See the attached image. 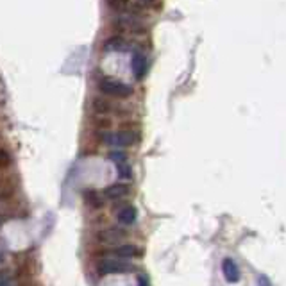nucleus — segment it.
<instances>
[{"label": "nucleus", "mask_w": 286, "mask_h": 286, "mask_svg": "<svg viewBox=\"0 0 286 286\" xmlns=\"http://www.w3.org/2000/svg\"><path fill=\"white\" fill-rule=\"evenodd\" d=\"M99 90L109 97H117V99H127L133 95V86L122 83L118 79L106 77L99 83Z\"/></svg>", "instance_id": "1"}, {"label": "nucleus", "mask_w": 286, "mask_h": 286, "mask_svg": "<svg viewBox=\"0 0 286 286\" xmlns=\"http://www.w3.org/2000/svg\"><path fill=\"white\" fill-rule=\"evenodd\" d=\"M99 272L102 276H113V274H131L133 265L129 261L117 260V258H106L99 263Z\"/></svg>", "instance_id": "2"}, {"label": "nucleus", "mask_w": 286, "mask_h": 286, "mask_svg": "<svg viewBox=\"0 0 286 286\" xmlns=\"http://www.w3.org/2000/svg\"><path fill=\"white\" fill-rule=\"evenodd\" d=\"M138 133L135 131H117V133H109L104 135V140L108 145L113 147H127V145H135L138 142Z\"/></svg>", "instance_id": "3"}, {"label": "nucleus", "mask_w": 286, "mask_h": 286, "mask_svg": "<svg viewBox=\"0 0 286 286\" xmlns=\"http://www.w3.org/2000/svg\"><path fill=\"white\" fill-rule=\"evenodd\" d=\"M127 236V231L122 227H106L97 233V240L100 243H108V245H117Z\"/></svg>", "instance_id": "4"}, {"label": "nucleus", "mask_w": 286, "mask_h": 286, "mask_svg": "<svg viewBox=\"0 0 286 286\" xmlns=\"http://www.w3.org/2000/svg\"><path fill=\"white\" fill-rule=\"evenodd\" d=\"M115 23H117L118 27H122V29L131 30V32H143V30H145V23H143L140 18H136L135 14H129V13H124L120 14V16H117L115 18Z\"/></svg>", "instance_id": "5"}, {"label": "nucleus", "mask_w": 286, "mask_h": 286, "mask_svg": "<svg viewBox=\"0 0 286 286\" xmlns=\"http://www.w3.org/2000/svg\"><path fill=\"white\" fill-rule=\"evenodd\" d=\"M222 272H224V278H226L227 283L231 285H236V283L242 279V274H240V269L236 261L231 260V258H226V260L222 261Z\"/></svg>", "instance_id": "6"}, {"label": "nucleus", "mask_w": 286, "mask_h": 286, "mask_svg": "<svg viewBox=\"0 0 286 286\" xmlns=\"http://www.w3.org/2000/svg\"><path fill=\"white\" fill-rule=\"evenodd\" d=\"M129 186L126 182H111L104 188V197L109 200H120L129 195Z\"/></svg>", "instance_id": "7"}, {"label": "nucleus", "mask_w": 286, "mask_h": 286, "mask_svg": "<svg viewBox=\"0 0 286 286\" xmlns=\"http://www.w3.org/2000/svg\"><path fill=\"white\" fill-rule=\"evenodd\" d=\"M140 254H142V251H140L136 245H133V243H122V245H118V247H115L113 251H111V256L124 261L140 256Z\"/></svg>", "instance_id": "8"}, {"label": "nucleus", "mask_w": 286, "mask_h": 286, "mask_svg": "<svg viewBox=\"0 0 286 286\" xmlns=\"http://www.w3.org/2000/svg\"><path fill=\"white\" fill-rule=\"evenodd\" d=\"M131 68H133V74L136 79H143L145 75V68H147V57L143 56L142 52H136L131 59Z\"/></svg>", "instance_id": "9"}, {"label": "nucleus", "mask_w": 286, "mask_h": 286, "mask_svg": "<svg viewBox=\"0 0 286 286\" xmlns=\"http://www.w3.org/2000/svg\"><path fill=\"white\" fill-rule=\"evenodd\" d=\"M136 217H138V211H136L135 206H126V208H122L117 215L118 222H120L122 226H131V224H135Z\"/></svg>", "instance_id": "10"}, {"label": "nucleus", "mask_w": 286, "mask_h": 286, "mask_svg": "<svg viewBox=\"0 0 286 286\" xmlns=\"http://www.w3.org/2000/svg\"><path fill=\"white\" fill-rule=\"evenodd\" d=\"M126 48H127V41L124 38H120V36H113V38H109L104 43V50H108V52H115V50L122 52V50H126Z\"/></svg>", "instance_id": "11"}, {"label": "nucleus", "mask_w": 286, "mask_h": 286, "mask_svg": "<svg viewBox=\"0 0 286 286\" xmlns=\"http://www.w3.org/2000/svg\"><path fill=\"white\" fill-rule=\"evenodd\" d=\"M93 108H95V111H99V113H108V111H111V104H109L108 100H102V99H93Z\"/></svg>", "instance_id": "12"}, {"label": "nucleus", "mask_w": 286, "mask_h": 286, "mask_svg": "<svg viewBox=\"0 0 286 286\" xmlns=\"http://www.w3.org/2000/svg\"><path fill=\"white\" fill-rule=\"evenodd\" d=\"M117 170H118V175H120L122 179H131L133 177V170H131V166L126 163H118L117 165Z\"/></svg>", "instance_id": "13"}, {"label": "nucleus", "mask_w": 286, "mask_h": 286, "mask_svg": "<svg viewBox=\"0 0 286 286\" xmlns=\"http://www.w3.org/2000/svg\"><path fill=\"white\" fill-rule=\"evenodd\" d=\"M109 159L113 161L115 165H118V163H126L127 154L126 152H120V150H113V152H109Z\"/></svg>", "instance_id": "14"}, {"label": "nucleus", "mask_w": 286, "mask_h": 286, "mask_svg": "<svg viewBox=\"0 0 286 286\" xmlns=\"http://www.w3.org/2000/svg\"><path fill=\"white\" fill-rule=\"evenodd\" d=\"M0 286H16L14 279L7 272H0Z\"/></svg>", "instance_id": "15"}, {"label": "nucleus", "mask_w": 286, "mask_h": 286, "mask_svg": "<svg viewBox=\"0 0 286 286\" xmlns=\"http://www.w3.org/2000/svg\"><path fill=\"white\" fill-rule=\"evenodd\" d=\"M9 163H11V157H9V154L0 148V168H5Z\"/></svg>", "instance_id": "16"}, {"label": "nucleus", "mask_w": 286, "mask_h": 286, "mask_svg": "<svg viewBox=\"0 0 286 286\" xmlns=\"http://www.w3.org/2000/svg\"><path fill=\"white\" fill-rule=\"evenodd\" d=\"M138 286H150V285H148V279L145 278V276H140V278H138Z\"/></svg>", "instance_id": "17"}, {"label": "nucleus", "mask_w": 286, "mask_h": 286, "mask_svg": "<svg viewBox=\"0 0 286 286\" xmlns=\"http://www.w3.org/2000/svg\"><path fill=\"white\" fill-rule=\"evenodd\" d=\"M260 281H261V285H263V286H270V281H269L267 278H265V276H261Z\"/></svg>", "instance_id": "18"}, {"label": "nucleus", "mask_w": 286, "mask_h": 286, "mask_svg": "<svg viewBox=\"0 0 286 286\" xmlns=\"http://www.w3.org/2000/svg\"><path fill=\"white\" fill-rule=\"evenodd\" d=\"M0 263H4V256L2 254H0Z\"/></svg>", "instance_id": "19"}, {"label": "nucleus", "mask_w": 286, "mask_h": 286, "mask_svg": "<svg viewBox=\"0 0 286 286\" xmlns=\"http://www.w3.org/2000/svg\"><path fill=\"white\" fill-rule=\"evenodd\" d=\"M0 224H2V220H0Z\"/></svg>", "instance_id": "20"}]
</instances>
